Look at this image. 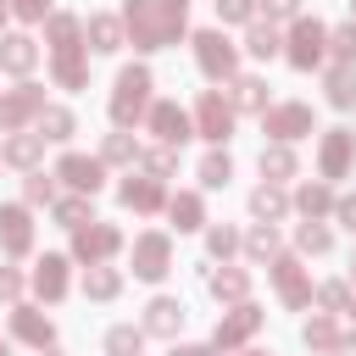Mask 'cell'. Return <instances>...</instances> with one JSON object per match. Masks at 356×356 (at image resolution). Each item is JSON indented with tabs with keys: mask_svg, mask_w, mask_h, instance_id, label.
Returning <instances> with one entry per match:
<instances>
[{
	"mask_svg": "<svg viewBox=\"0 0 356 356\" xmlns=\"http://www.w3.org/2000/svg\"><path fill=\"white\" fill-rule=\"evenodd\" d=\"M184 22H189V0H128V6H122V28H128V39H134L139 50H167V44H178Z\"/></svg>",
	"mask_w": 356,
	"mask_h": 356,
	"instance_id": "obj_1",
	"label": "cell"
},
{
	"mask_svg": "<svg viewBox=\"0 0 356 356\" xmlns=\"http://www.w3.org/2000/svg\"><path fill=\"white\" fill-rule=\"evenodd\" d=\"M139 117H150V72L145 67H122L117 72V89H111V122L117 128H134Z\"/></svg>",
	"mask_w": 356,
	"mask_h": 356,
	"instance_id": "obj_2",
	"label": "cell"
},
{
	"mask_svg": "<svg viewBox=\"0 0 356 356\" xmlns=\"http://www.w3.org/2000/svg\"><path fill=\"white\" fill-rule=\"evenodd\" d=\"M195 61H200V72L206 78H239V50L222 39V28H206V33H195Z\"/></svg>",
	"mask_w": 356,
	"mask_h": 356,
	"instance_id": "obj_3",
	"label": "cell"
},
{
	"mask_svg": "<svg viewBox=\"0 0 356 356\" xmlns=\"http://www.w3.org/2000/svg\"><path fill=\"white\" fill-rule=\"evenodd\" d=\"M323 50H328V28L317 17H295V28H289V61L300 72H312L323 61Z\"/></svg>",
	"mask_w": 356,
	"mask_h": 356,
	"instance_id": "obj_4",
	"label": "cell"
},
{
	"mask_svg": "<svg viewBox=\"0 0 356 356\" xmlns=\"http://www.w3.org/2000/svg\"><path fill=\"white\" fill-rule=\"evenodd\" d=\"M122 250V234L111 228V222H83L78 234H72V261H83V267H95V261H106V256H117Z\"/></svg>",
	"mask_w": 356,
	"mask_h": 356,
	"instance_id": "obj_5",
	"label": "cell"
},
{
	"mask_svg": "<svg viewBox=\"0 0 356 356\" xmlns=\"http://www.w3.org/2000/svg\"><path fill=\"white\" fill-rule=\"evenodd\" d=\"M39 111H44V89H39V83L6 89V95H0V134H22V122L39 117Z\"/></svg>",
	"mask_w": 356,
	"mask_h": 356,
	"instance_id": "obj_6",
	"label": "cell"
},
{
	"mask_svg": "<svg viewBox=\"0 0 356 356\" xmlns=\"http://www.w3.org/2000/svg\"><path fill=\"white\" fill-rule=\"evenodd\" d=\"M195 134L211 139V145H222V139L234 134V106H228V95H217V89L200 95V106H195Z\"/></svg>",
	"mask_w": 356,
	"mask_h": 356,
	"instance_id": "obj_7",
	"label": "cell"
},
{
	"mask_svg": "<svg viewBox=\"0 0 356 356\" xmlns=\"http://www.w3.org/2000/svg\"><path fill=\"white\" fill-rule=\"evenodd\" d=\"M261 128H267L278 145H289V139H306V134H312V106H300V100L267 106V111H261Z\"/></svg>",
	"mask_w": 356,
	"mask_h": 356,
	"instance_id": "obj_8",
	"label": "cell"
},
{
	"mask_svg": "<svg viewBox=\"0 0 356 356\" xmlns=\"http://www.w3.org/2000/svg\"><path fill=\"white\" fill-rule=\"evenodd\" d=\"M256 328H261V306L239 300L228 317H217V328H211V345H217V350H239V345H245Z\"/></svg>",
	"mask_w": 356,
	"mask_h": 356,
	"instance_id": "obj_9",
	"label": "cell"
},
{
	"mask_svg": "<svg viewBox=\"0 0 356 356\" xmlns=\"http://www.w3.org/2000/svg\"><path fill=\"white\" fill-rule=\"evenodd\" d=\"M167 267H172L167 234H139V239H134V273H139L145 284H156V278H167Z\"/></svg>",
	"mask_w": 356,
	"mask_h": 356,
	"instance_id": "obj_10",
	"label": "cell"
},
{
	"mask_svg": "<svg viewBox=\"0 0 356 356\" xmlns=\"http://www.w3.org/2000/svg\"><path fill=\"white\" fill-rule=\"evenodd\" d=\"M350 156H356V134H350V128H328V134H323V150H317L323 178H345V172H350Z\"/></svg>",
	"mask_w": 356,
	"mask_h": 356,
	"instance_id": "obj_11",
	"label": "cell"
},
{
	"mask_svg": "<svg viewBox=\"0 0 356 356\" xmlns=\"http://www.w3.org/2000/svg\"><path fill=\"white\" fill-rule=\"evenodd\" d=\"M273 284H278L284 306H295V312L312 300V278H306V267H300L295 256H273Z\"/></svg>",
	"mask_w": 356,
	"mask_h": 356,
	"instance_id": "obj_12",
	"label": "cell"
},
{
	"mask_svg": "<svg viewBox=\"0 0 356 356\" xmlns=\"http://www.w3.org/2000/svg\"><path fill=\"white\" fill-rule=\"evenodd\" d=\"M150 134H156L161 145H172V150H178L195 128H189V117H184V106H178V100H156V106H150Z\"/></svg>",
	"mask_w": 356,
	"mask_h": 356,
	"instance_id": "obj_13",
	"label": "cell"
},
{
	"mask_svg": "<svg viewBox=\"0 0 356 356\" xmlns=\"http://www.w3.org/2000/svg\"><path fill=\"white\" fill-rule=\"evenodd\" d=\"M56 178H61V184H72L78 195H95V189H100V178H106V161H100V156H78V150H72V156H61Z\"/></svg>",
	"mask_w": 356,
	"mask_h": 356,
	"instance_id": "obj_14",
	"label": "cell"
},
{
	"mask_svg": "<svg viewBox=\"0 0 356 356\" xmlns=\"http://www.w3.org/2000/svg\"><path fill=\"white\" fill-rule=\"evenodd\" d=\"M11 334L22 339V345H33V350H50V339H56V328H50V317L39 312V306H11Z\"/></svg>",
	"mask_w": 356,
	"mask_h": 356,
	"instance_id": "obj_15",
	"label": "cell"
},
{
	"mask_svg": "<svg viewBox=\"0 0 356 356\" xmlns=\"http://www.w3.org/2000/svg\"><path fill=\"white\" fill-rule=\"evenodd\" d=\"M0 245L11 256H28L33 250V222H28V206H0Z\"/></svg>",
	"mask_w": 356,
	"mask_h": 356,
	"instance_id": "obj_16",
	"label": "cell"
},
{
	"mask_svg": "<svg viewBox=\"0 0 356 356\" xmlns=\"http://www.w3.org/2000/svg\"><path fill=\"white\" fill-rule=\"evenodd\" d=\"M33 61H39V44L28 39V33H0V67L6 72H33Z\"/></svg>",
	"mask_w": 356,
	"mask_h": 356,
	"instance_id": "obj_17",
	"label": "cell"
},
{
	"mask_svg": "<svg viewBox=\"0 0 356 356\" xmlns=\"http://www.w3.org/2000/svg\"><path fill=\"white\" fill-rule=\"evenodd\" d=\"M122 206H134V211H161L167 206V189H161V178H128L122 184Z\"/></svg>",
	"mask_w": 356,
	"mask_h": 356,
	"instance_id": "obj_18",
	"label": "cell"
},
{
	"mask_svg": "<svg viewBox=\"0 0 356 356\" xmlns=\"http://www.w3.org/2000/svg\"><path fill=\"white\" fill-rule=\"evenodd\" d=\"M33 295L39 300H61L67 295V256H44L33 267Z\"/></svg>",
	"mask_w": 356,
	"mask_h": 356,
	"instance_id": "obj_19",
	"label": "cell"
},
{
	"mask_svg": "<svg viewBox=\"0 0 356 356\" xmlns=\"http://www.w3.org/2000/svg\"><path fill=\"white\" fill-rule=\"evenodd\" d=\"M83 33H89V50L111 56V50H122V33H128V28H122V17H106V11H100V17L83 22Z\"/></svg>",
	"mask_w": 356,
	"mask_h": 356,
	"instance_id": "obj_20",
	"label": "cell"
},
{
	"mask_svg": "<svg viewBox=\"0 0 356 356\" xmlns=\"http://www.w3.org/2000/svg\"><path fill=\"white\" fill-rule=\"evenodd\" d=\"M178 328H184V306L172 295H156L145 306V334H178Z\"/></svg>",
	"mask_w": 356,
	"mask_h": 356,
	"instance_id": "obj_21",
	"label": "cell"
},
{
	"mask_svg": "<svg viewBox=\"0 0 356 356\" xmlns=\"http://www.w3.org/2000/svg\"><path fill=\"white\" fill-rule=\"evenodd\" d=\"M44 39H50V56H56V50H83V44H78V39H83V22L67 17V11H56V17L44 22Z\"/></svg>",
	"mask_w": 356,
	"mask_h": 356,
	"instance_id": "obj_22",
	"label": "cell"
},
{
	"mask_svg": "<svg viewBox=\"0 0 356 356\" xmlns=\"http://www.w3.org/2000/svg\"><path fill=\"white\" fill-rule=\"evenodd\" d=\"M50 72H56V83H61V89H83V83H89L83 50H56V56H50Z\"/></svg>",
	"mask_w": 356,
	"mask_h": 356,
	"instance_id": "obj_23",
	"label": "cell"
},
{
	"mask_svg": "<svg viewBox=\"0 0 356 356\" xmlns=\"http://www.w3.org/2000/svg\"><path fill=\"white\" fill-rule=\"evenodd\" d=\"M228 106L234 111H267V83L261 78H228Z\"/></svg>",
	"mask_w": 356,
	"mask_h": 356,
	"instance_id": "obj_24",
	"label": "cell"
},
{
	"mask_svg": "<svg viewBox=\"0 0 356 356\" xmlns=\"http://www.w3.org/2000/svg\"><path fill=\"white\" fill-rule=\"evenodd\" d=\"M167 217L178 222V234H189V228H200V222H206V206H200V195H195V189H184V195H167Z\"/></svg>",
	"mask_w": 356,
	"mask_h": 356,
	"instance_id": "obj_25",
	"label": "cell"
},
{
	"mask_svg": "<svg viewBox=\"0 0 356 356\" xmlns=\"http://www.w3.org/2000/svg\"><path fill=\"white\" fill-rule=\"evenodd\" d=\"M206 284H211V295H217V300H234V306L250 295V273H245V267H217Z\"/></svg>",
	"mask_w": 356,
	"mask_h": 356,
	"instance_id": "obj_26",
	"label": "cell"
},
{
	"mask_svg": "<svg viewBox=\"0 0 356 356\" xmlns=\"http://www.w3.org/2000/svg\"><path fill=\"white\" fill-rule=\"evenodd\" d=\"M295 206H300L306 222H317V217L334 211V189H328V184H300V189H295Z\"/></svg>",
	"mask_w": 356,
	"mask_h": 356,
	"instance_id": "obj_27",
	"label": "cell"
},
{
	"mask_svg": "<svg viewBox=\"0 0 356 356\" xmlns=\"http://www.w3.org/2000/svg\"><path fill=\"white\" fill-rule=\"evenodd\" d=\"M11 167H33L39 156H44V134H11L6 139V150H0Z\"/></svg>",
	"mask_w": 356,
	"mask_h": 356,
	"instance_id": "obj_28",
	"label": "cell"
},
{
	"mask_svg": "<svg viewBox=\"0 0 356 356\" xmlns=\"http://www.w3.org/2000/svg\"><path fill=\"white\" fill-rule=\"evenodd\" d=\"M250 211H256V217H261V222H278V217H284V211H289V195H284V189H278V184H261V189H256V195H250Z\"/></svg>",
	"mask_w": 356,
	"mask_h": 356,
	"instance_id": "obj_29",
	"label": "cell"
},
{
	"mask_svg": "<svg viewBox=\"0 0 356 356\" xmlns=\"http://www.w3.org/2000/svg\"><path fill=\"white\" fill-rule=\"evenodd\" d=\"M245 256H250V261H273V256H284V250H278V228H273V222H256V228L245 234Z\"/></svg>",
	"mask_w": 356,
	"mask_h": 356,
	"instance_id": "obj_30",
	"label": "cell"
},
{
	"mask_svg": "<svg viewBox=\"0 0 356 356\" xmlns=\"http://www.w3.org/2000/svg\"><path fill=\"white\" fill-rule=\"evenodd\" d=\"M122 289V278H117V267H106V261H95V267H83V295H95V300H111Z\"/></svg>",
	"mask_w": 356,
	"mask_h": 356,
	"instance_id": "obj_31",
	"label": "cell"
},
{
	"mask_svg": "<svg viewBox=\"0 0 356 356\" xmlns=\"http://www.w3.org/2000/svg\"><path fill=\"white\" fill-rule=\"evenodd\" d=\"M278 44H284V39H278V28H273V22H250L245 50H250L256 61H273V56H278Z\"/></svg>",
	"mask_w": 356,
	"mask_h": 356,
	"instance_id": "obj_32",
	"label": "cell"
},
{
	"mask_svg": "<svg viewBox=\"0 0 356 356\" xmlns=\"http://www.w3.org/2000/svg\"><path fill=\"white\" fill-rule=\"evenodd\" d=\"M261 178H267V184L295 178V150H289V145H267V150H261Z\"/></svg>",
	"mask_w": 356,
	"mask_h": 356,
	"instance_id": "obj_33",
	"label": "cell"
},
{
	"mask_svg": "<svg viewBox=\"0 0 356 356\" xmlns=\"http://www.w3.org/2000/svg\"><path fill=\"white\" fill-rule=\"evenodd\" d=\"M106 350H111V356H139V350H145V328H134V323H117V328L106 334Z\"/></svg>",
	"mask_w": 356,
	"mask_h": 356,
	"instance_id": "obj_34",
	"label": "cell"
},
{
	"mask_svg": "<svg viewBox=\"0 0 356 356\" xmlns=\"http://www.w3.org/2000/svg\"><path fill=\"white\" fill-rule=\"evenodd\" d=\"M328 100H334V106H356V67L339 61V67L328 72Z\"/></svg>",
	"mask_w": 356,
	"mask_h": 356,
	"instance_id": "obj_35",
	"label": "cell"
},
{
	"mask_svg": "<svg viewBox=\"0 0 356 356\" xmlns=\"http://www.w3.org/2000/svg\"><path fill=\"white\" fill-rule=\"evenodd\" d=\"M228 178H234V161H228V150L217 145V150H211V156L200 161V184H206V189H222Z\"/></svg>",
	"mask_w": 356,
	"mask_h": 356,
	"instance_id": "obj_36",
	"label": "cell"
},
{
	"mask_svg": "<svg viewBox=\"0 0 356 356\" xmlns=\"http://www.w3.org/2000/svg\"><path fill=\"white\" fill-rule=\"evenodd\" d=\"M50 211H56V222H61V228H72V234H78V228L89 222V195H67V200H56Z\"/></svg>",
	"mask_w": 356,
	"mask_h": 356,
	"instance_id": "obj_37",
	"label": "cell"
},
{
	"mask_svg": "<svg viewBox=\"0 0 356 356\" xmlns=\"http://www.w3.org/2000/svg\"><path fill=\"white\" fill-rule=\"evenodd\" d=\"M39 134L44 139H72V111L67 106H44L39 111Z\"/></svg>",
	"mask_w": 356,
	"mask_h": 356,
	"instance_id": "obj_38",
	"label": "cell"
},
{
	"mask_svg": "<svg viewBox=\"0 0 356 356\" xmlns=\"http://www.w3.org/2000/svg\"><path fill=\"white\" fill-rule=\"evenodd\" d=\"M100 161H117V167H134V161H139V145H134L128 134H106V145H100Z\"/></svg>",
	"mask_w": 356,
	"mask_h": 356,
	"instance_id": "obj_39",
	"label": "cell"
},
{
	"mask_svg": "<svg viewBox=\"0 0 356 356\" xmlns=\"http://www.w3.org/2000/svg\"><path fill=\"white\" fill-rule=\"evenodd\" d=\"M239 245H245V239H239V234H234L228 222H217V228H206V250H211L217 261H228V256H234Z\"/></svg>",
	"mask_w": 356,
	"mask_h": 356,
	"instance_id": "obj_40",
	"label": "cell"
},
{
	"mask_svg": "<svg viewBox=\"0 0 356 356\" xmlns=\"http://www.w3.org/2000/svg\"><path fill=\"white\" fill-rule=\"evenodd\" d=\"M295 245H300L306 256H323V250L334 245V234H328L323 222H300V228H295Z\"/></svg>",
	"mask_w": 356,
	"mask_h": 356,
	"instance_id": "obj_41",
	"label": "cell"
},
{
	"mask_svg": "<svg viewBox=\"0 0 356 356\" xmlns=\"http://www.w3.org/2000/svg\"><path fill=\"white\" fill-rule=\"evenodd\" d=\"M306 345H312V350H334V345H339L334 317H312V323H306Z\"/></svg>",
	"mask_w": 356,
	"mask_h": 356,
	"instance_id": "obj_42",
	"label": "cell"
},
{
	"mask_svg": "<svg viewBox=\"0 0 356 356\" xmlns=\"http://www.w3.org/2000/svg\"><path fill=\"white\" fill-rule=\"evenodd\" d=\"M139 167H145L150 178H167V172L178 167V150H172V145H156L150 156H139Z\"/></svg>",
	"mask_w": 356,
	"mask_h": 356,
	"instance_id": "obj_43",
	"label": "cell"
},
{
	"mask_svg": "<svg viewBox=\"0 0 356 356\" xmlns=\"http://www.w3.org/2000/svg\"><path fill=\"white\" fill-rule=\"evenodd\" d=\"M328 50L345 61V67H356V22H345V28H334L328 33Z\"/></svg>",
	"mask_w": 356,
	"mask_h": 356,
	"instance_id": "obj_44",
	"label": "cell"
},
{
	"mask_svg": "<svg viewBox=\"0 0 356 356\" xmlns=\"http://www.w3.org/2000/svg\"><path fill=\"white\" fill-rule=\"evenodd\" d=\"M317 300H323L328 312H350V300H356V295H350V284H339V278H334V284H323V289H317Z\"/></svg>",
	"mask_w": 356,
	"mask_h": 356,
	"instance_id": "obj_45",
	"label": "cell"
},
{
	"mask_svg": "<svg viewBox=\"0 0 356 356\" xmlns=\"http://www.w3.org/2000/svg\"><path fill=\"white\" fill-rule=\"evenodd\" d=\"M222 22H256V0H217Z\"/></svg>",
	"mask_w": 356,
	"mask_h": 356,
	"instance_id": "obj_46",
	"label": "cell"
},
{
	"mask_svg": "<svg viewBox=\"0 0 356 356\" xmlns=\"http://www.w3.org/2000/svg\"><path fill=\"white\" fill-rule=\"evenodd\" d=\"M28 206H56V184H50L44 172L28 178Z\"/></svg>",
	"mask_w": 356,
	"mask_h": 356,
	"instance_id": "obj_47",
	"label": "cell"
},
{
	"mask_svg": "<svg viewBox=\"0 0 356 356\" xmlns=\"http://www.w3.org/2000/svg\"><path fill=\"white\" fill-rule=\"evenodd\" d=\"M11 6V17H22V22H44V11H50V0H6Z\"/></svg>",
	"mask_w": 356,
	"mask_h": 356,
	"instance_id": "obj_48",
	"label": "cell"
},
{
	"mask_svg": "<svg viewBox=\"0 0 356 356\" xmlns=\"http://www.w3.org/2000/svg\"><path fill=\"white\" fill-rule=\"evenodd\" d=\"M17 295H22V273H17V267H0V300L17 306Z\"/></svg>",
	"mask_w": 356,
	"mask_h": 356,
	"instance_id": "obj_49",
	"label": "cell"
},
{
	"mask_svg": "<svg viewBox=\"0 0 356 356\" xmlns=\"http://www.w3.org/2000/svg\"><path fill=\"white\" fill-rule=\"evenodd\" d=\"M295 6H300V0H256V11H261L267 22H273V17H295Z\"/></svg>",
	"mask_w": 356,
	"mask_h": 356,
	"instance_id": "obj_50",
	"label": "cell"
},
{
	"mask_svg": "<svg viewBox=\"0 0 356 356\" xmlns=\"http://www.w3.org/2000/svg\"><path fill=\"white\" fill-rule=\"evenodd\" d=\"M334 217H339V222L356 234V195H339V200H334Z\"/></svg>",
	"mask_w": 356,
	"mask_h": 356,
	"instance_id": "obj_51",
	"label": "cell"
},
{
	"mask_svg": "<svg viewBox=\"0 0 356 356\" xmlns=\"http://www.w3.org/2000/svg\"><path fill=\"white\" fill-rule=\"evenodd\" d=\"M167 356H217V345H172Z\"/></svg>",
	"mask_w": 356,
	"mask_h": 356,
	"instance_id": "obj_52",
	"label": "cell"
},
{
	"mask_svg": "<svg viewBox=\"0 0 356 356\" xmlns=\"http://www.w3.org/2000/svg\"><path fill=\"white\" fill-rule=\"evenodd\" d=\"M334 356H356V334H339V345H334Z\"/></svg>",
	"mask_w": 356,
	"mask_h": 356,
	"instance_id": "obj_53",
	"label": "cell"
},
{
	"mask_svg": "<svg viewBox=\"0 0 356 356\" xmlns=\"http://www.w3.org/2000/svg\"><path fill=\"white\" fill-rule=\"evenodd\" d=\"M6 17H11V6H6V0H0V22H6Z\"/></svg>",
	"mask_w": 356,
	"mask_h": 356,
	"instance_id": "obj_54",
	"label": "cell"
},
{
	"mask_svg": "<svg viewBox=\"0 0 356 356\" xmlns=\"http://www.w3.org/2000/svg\"><path fill=\"white\" fill-rule=\"evenodd\" d=\"M350 22H356V0H350Z\"/></svg>",
	"mask_w": 356,
	"mask_h": 356,
	"instance_id": "obj_55",
	"label": "cell"
},
{
	"mask_svg": "<svg viewBox=\"0 0 356 356\" xmlns=\"http://www.w3.org/2000/svg\"><path fill=\"white\" fill-rule=\"evenodd\" d=\"M0 356H11V350H6V339H0Z\"/></svg>",
	"mask_w": 356,
	"mask_h": 356,
	"instance_id": "obj_56",
	"label": "cell"
},
{
	"mask_svg": "<svg viewBox=\"0 0 356 356\" xmlns=\"http://www.w3.org/2000/svg\"><path fill=\"white\" fill-rule=\"evenodd\" d=\"M245 356H267V350H245Z\"/></svg>",
	"mask_w": 356,
	"mask_h": 356,
	"instance_id": "obj_57",
	"label": "cell"
},
{
	"mask_svg": "<svg viewBox=\"0 0 356 356\" xmlns=\"http://www.w3.org/2000/svg\"><path fill=\"white\" fill-rule=\"evenodd\" d=\"M350 317H356V300H350Z\"/></svg>",
	"mask_w": 356,
	"mask_h": 356,
	"instance_id": "obj_58",
	"label": "cell"
},
{
	"mask_svg": "<svg viewBox=\"0 0 356 356\" xmlns=\"http://www.w3.org/2000/svg\"><path fill=\"white\" fill-rule=\"evenodd\" d=\"M44 356H61V350H44Z\"/></svg>",
	"mask_w": 356,
	"mask_h": 356,
	"instance_id": "obj_59",
	"label": "cell"
},
{
	"mask_svg": "<svg viewBox=\"0 0 356 356\" xmlns=\"http://www.w3.org/2000/svg\"><path fill=\"white\" fill-rule=\"evenodd\" d=\"M0 161H6V156H0Z\"/></svg>",
	"mask_w": 356,
	"mask_h": 356,
	"instance_id": "obj_60",
	"label": "cell"
}]
</instances>
